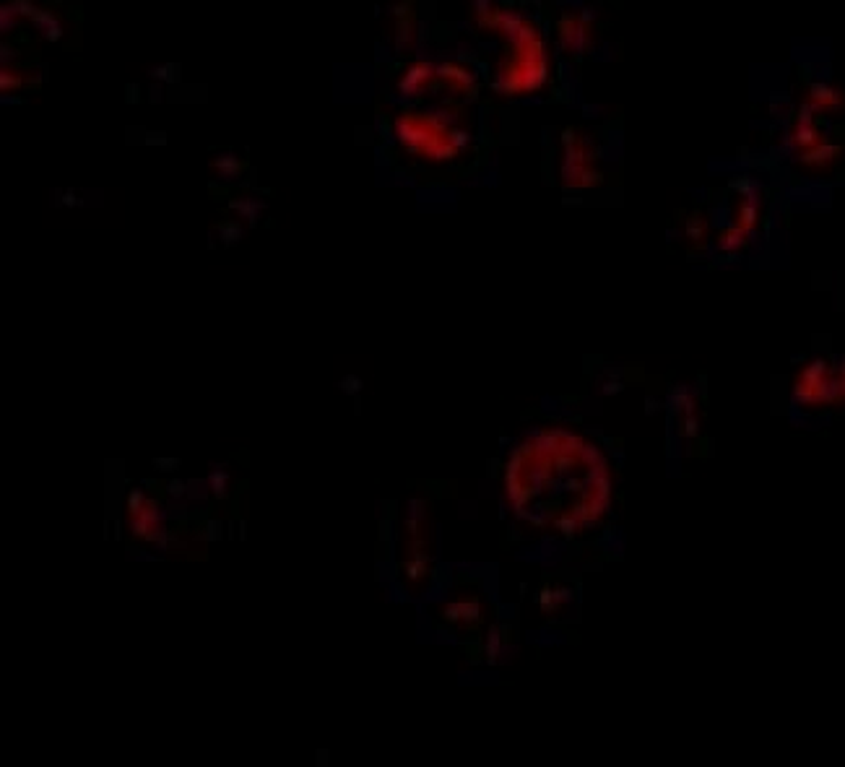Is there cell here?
Returning a JSON list of instances; mask_svg holds the SVG:
<instances>
[{
    "mask_svg": "<svg viewBox=\"0 0 845 767\" xmlns=\"http://www.w3.org/2000/svg\"><path fill=\"white\" fill-rule=\"evenodd\" d=\"M604 474L596 450L567 432L528 440L507 468L515 510L536 526L578 528L604 502Z\"/></svg>",
    "mask_w": 845,
    "mask_h": 767,
    "instance_id": "6da1fadb",
    "label": "cell"
}]
</instances>
